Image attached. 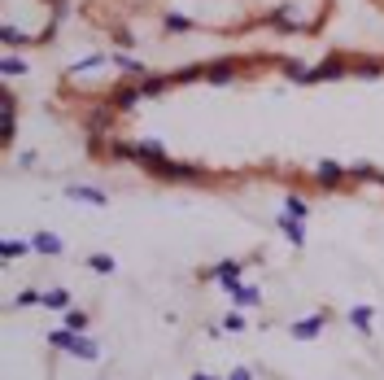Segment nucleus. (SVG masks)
<instances>
[{
    "label": "nucleus",
    "mask_w": 384,
    "mask_h": 380,
    "mask_svg": "<svg viewBox=\"0 0 384 380\" xmlns=\"http://www.w3.org/2000/svg\"><path fill=\"white\" fill-rule=\"evenodd\" d=\"M371 319H376V311H371V306H354V311H350V324L363 332V337L371 332Z\"/></svg>",
    "instance_id": "ddd939ff"
},
{
    "label": "nucleus",
    "mask_w": 384,
    "mask_h": 380,
    "mask_svg": "<svg viewBox=\"0 0 384 380\" xmlns=\"http://www.w3.org/2000/svg\"><path fill=\"white\" fill-rule=\"evenodd\" d=\"M66 197H70V201H83V206H105V201H110L101 188H88V184H70Z\"/></svg>",
    "instance_id": "6e6552de"
},
{
    "label": "nucleus",
    "mask_w": 384,
    "mask_h": 380,
    "mask_svg": "<svg viewBox=\"0 0 384 380\" xmlns=\"http://www.w3.org/2000/svg\"><path fill=\"white\" fill-rule=\"evenodd\" d=\"M223 328H227V332H245L249 324H245V315H227V319H223Z\"/></svg>",
    "instance_id": "b1692460"
},
{
    "label": "nucleus",
    "mask_w": 384,
    "mask_h": 380,
    "mask_svg": "<svg viewBox=\"0 0 384 380\" xmlns=\"http://www.w3.org/2000/svg\"><path fill=\"white\" fill-rule=\"evenodd\" d=\"M323 324H328V315H310V319H297V324H293V337H297V341H315L319 332H323Z\"/></svg>",
    "instance_id": "1a4fd4ad"
},
{
    "label": "nucleus",
    "mask_w": 384,
    "mask_h": 380,
    "mask_svg": "<svg viewBox=\"0 0 384 380\" xmlns=\"http://www.w3.org/2000/svg\"><path fill=\"white\" fill-rule=\"evenodd\" d=\"M227 380H254V376H249V367H236V372L227 376Z\"/></svg>",
    "instance_id": "a878e982"
},
{
    "label": "nucleus",
    "mask_w": 384,
    "mask_h": 380,
    "mask_svg": "<svg viewBox=\"0 0 384 380\" xmlns=\"http://www.w3.org/2000/svg\"><path fill=\"white\" fill-rule=\"evenodd\" d=\"M315 184H319V188H336V184H345V166H341V162H332V158L315 162Z\"/></svg>",
    "instance_id": "7ed1b4c3"
},
{
    "label": "nucleus",
    "mask_w": 384,
    "mask_h": 380,
    "mask_svg": "<svg viewBox=\"0 0 384 380\" xmlns=\"http://www.w3.org/2000/svg\"><path fill=\"white\" fill-rule=\"evenodd\" d=\"M275 228L284 232V241H288V245H297V249L306 245V223H302V219H293V215H280V219H275Z\"/></svg>",
    "instance_id": "39448f33"
},
{
    "label": "nucleus",
    "mask_w": 384,
    "mask_h": 380,
    "mask_svg": "<svg viewBox=\"0 0 384 380\" xmlns=\"http://www.w3.org/2000/svg\"><path fill=\"white\" fill-rule=\"evenodd\" d=\"M114 62H118V70H127V75H136V79H144V66L136 62V57H127V53H118V57H114Z\"/></svg>",
    "instance_id": "aec40b11"
},
{
    "label": "nucleus",
    "mask_w": 384,
    "mask_h": 380,
    "mask_svg": "<svg viewBox=\"0 0 384 380\" xmlns=\"http://www.w3.org/2000/svg\"><path fill=\"white\" fill-rule=\"evenodd\" d=\"M358 75H363V79H380V75H384V62L367 57V62H358Z\"/></svg>",
    "instance_id": "412c9836"
},
{
    "label": "nucleus",
    "mask_w": 384,
    "mask_h": 380,
    "mask_svg": "<svg viewBox=\"0 0 384 380\" xmlns=\"http://www.w3.org/2000/svg\"><path fill=\"white\" fill-rule=\"evenodd\" d=\"M44 306H48V311H70V293H66V289L44 293Z\"/></svg>",
    "instance_id": "a211bd4d"
},
{
    "label": "nucleus",
    "mask_w": 384,
    "mask_h": 380,
    "mask_svg": "<svg viewBox=\"0 0 384 380\" xmlns=\"http://www.w3.org/2000/svg\"><path fill=\"white\" fill-rule=\"evenodd\" d=\"M31 249H35V254H48V258H62L66 254V241H62V236H53V232H35L31 236Z\"/></svg>",
    "instance_id": "20e7f679"
},
{
    "label": "nucleus",
    "mask_w": 384,
    "mask_h": 380,
    "mask_svg": "<svg viewBox=\"0 0 384 380\" xmlns=\"http://www.w3.org/2000/svg\"><path fill=\"white\" fill-rule=\"evenodd\" d=\"M284 215H293V219H302V223H306V219H310V201L288 197V201H284Z\"/></svg>",
    "instance_id": "f3484780"
},
{
    "label": "nucleus",
    "mask_w": 384,
    "mask_h": 380,
    "mask_svg": "<svg viewBox=\"0 0 384 380\" xmlns=\"http://www.w3.org/2000/svg\"><path fill=\"white\" fill-rule=\"evenodd\" d=\"M88 267L96 271V276H110V271H114V258H110V254H92Z\"/></svg>",
    "instance_id": "6ab92c4d"
},
{
    "label": "nucleus",
    "mask_w": 384,
    "mask_h": 380,
    "mask_svg": "<svg viewBox=\"0 0 384 380\" xmlns=\"http://www.w3.org/2000/svg\"><path fill=\"white\" fill-rule=\"evenodd\" d=\"M227 293H232V302H236V306H258V302H262V293L254 289V284H232Z\"/></svg>",
    "instance_id": "9b49d317"
},
{
    "label": "nucleus",
    "mask_w": 384,
    "mask_h": 380,
    "mask_svg": "<svg viewBox=\"0 0 384 380\" xmlns=\"http://www.w3.org/2000/svg\"><path fill=\"white\" fill-rule=\"evenodd\" d=\"M240 271H245V263H236V258H227V263H219L214 271H206L210 280H219L223 289H232V284H240Z\"/></svg>",
    "instance_id": "0eeeda50"
},
{
    "label": "nucleus",
    "mask_w": 384,
    "mask_h": 380,
    "mask_svg": "<svg viewBox=\"0 0 384 380\" xmlns=\"http://www.w3.org/2000/svg\"><path fill=\"white\" fill-rule=\"evenodd\" d=\"M144 97V88H136V83H123V88L114 92V110H136Z\"/></svg>",
    "instance_id": "9d476101"
},
{
    "label": "nucleus",
    "mask_w": 384,
    "mask_h": 380,
    "mask_svg": "<svg viewBox=\"0 0 384 380\" xmlns=\"http://www.w3.org/2000/svg\"><path fill=\"white\" fill-rule=\"evenodd\" d=\"M240 75V62H214V66H206V83H214V88H227Z\"/></svg>",
    "instance_id": "423d86ee"
},
{
    "label": "nucleus",
    "mask_w": 384,
    "mask_h": 380,
    "mask_svg": "<svg viewBox=\"0 0 384 380\" xmlns=\"http://www.w3.org/2000/svg\"><path fill=\"white\" fill-rule=\"evenodd\" d=\"M192 27H197V22L184 18V14H171V18H166V31H192Z\"/></svg>",
    "instance_id": "5701e85b"
},
{
    "label": "nucleus",
    "mask_w": 384,
    "mask_h": 380,
    "mask_svg": "<svg viewBox=\"0 0 384 380\" xmlns=\"http://www.w3.org/2000/svg\"><path fill=\"white\" fill-rule=\"evenodd\" d=\"M66 315V328L70 332H83V328H88V315H83V311H62Z\"/></svg>",
    "instance_id": "4be33fe9"
},
{
    "label": "nucleus",
    "mask_w": 384,
    "mask_h": 380,
    "mask_svg": "<svg viewBox=\"0 0 384 380\" xmlns=\"http://www.w3.org/2000/svg\"><path fill=\"white\" fill-rule=\"evenodd\" d=\"M27 62H22V57H0V75H5V79H14V75H27Z\"/></svg>",
    "instance_id": "dca6fc26"
},
{
    "label": "nucleus",
    "mask_w": 384,
    "mask_h": 380,
    "mask_svg": "<svg viewBox=\"0 0 384 380\" xmlns=\"http://www.w3.org/2000/svg\"><path fill=\"white\" fill-rule=\"evenodd\" d=\"M35 302H44V293H35V289H27V293H22V298H18L14 306H35Z\"/></svg>",
    "instance_id": "393cba45"
},
{
    "label": "nucleus",
    "mask_w": 384,
    "mask_h": 380,
    "mask_svg": "<svg viewBox=\"0 0 384 380\" xmlns=\"http://www.w3.org/2000/svg\"><path fill=\"white\" fill-rule=\"evenodd\" d=\"M22 254H31V241H0V258H22Z\"/></svg>",
    "instance_id": "2eb2a0df"
},
{
    "label": "nucleus",
    "mask_w": 384,
    "mask_h": 380,
    "mask_svg": "<svg viewBox=\"0 0 384 380\" xmlns=\"http://www.w3.org/2000/svg\"><path fill=\"white\" fill-rule=\"evenodd\" d=\"M149 171L162 175V180H206V166H188V162H171V158L153 162Z\"/></svg>",
    "instance_id": "f03ea898"
},
{
    "label": "nucleus",
    "mask_w": 384,
    "mask_h": 380,
    "mask_svg": "<svg viewBox=\"0 0 384 380\" xmlns=\"http://www.w3.org/2000/svg\"><path fill=\"white\" fill-rule=\"evenodd\" d=\"M48 346L66 350V354H75V359H101V346H96V341H88V337H79V332H70V328L48 332Z\"/></svg>",
    "instance_id": "f257e3e1"
},
{
    "label": "nucleus",
    "mask_w": 384,
    "mask_h": 380,
    "mask_svg": "<svg viewBox=\"0 0 384 380\" xmlns=\"http://www.w3.org/2000/svg\"><path fill=\"white\" fill-rule=\"evenodd\" d=\"M105 62H110L105 53H92V57H83V62H75V66H70V75H88V70H101Z\"/></svg>",
    "instance_id": "4468645a"
},
{
    "label": "nucleus",
    "mask_w": 384,
    "mask_h": 380,
    "mask_svg": "<svg viewBox=\"0 0 384 380\" xmlns=\"http://www.w3.org/2000/svg\"><path fill=\"white\" fill-rule=\"evenodd\" d=\"M88 127H92V132H110V127H114V110H110V105L92 110V114H88Z\"/></svg>",
    "instance_id": "f8f14e48"
},
{
    "label": "nucleus",
    "mask_w": 384,
    "mask_h": 380,
    "mask_svg": "<svg viewBox=\"0 0 384 380\" xmlns=\"http://www.w3.org/2000/svg\"><path fill=\"white\" fill-rule=\"evenodd\" d=\"M192 380H214V376H206V372H197V376H192Z\"/></svg>",
    "instance_id": "bb28decb"
}]
</instances>
